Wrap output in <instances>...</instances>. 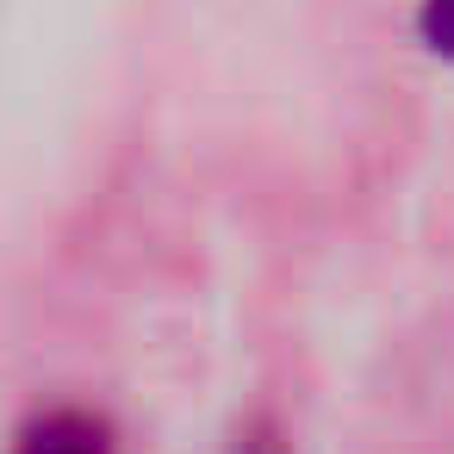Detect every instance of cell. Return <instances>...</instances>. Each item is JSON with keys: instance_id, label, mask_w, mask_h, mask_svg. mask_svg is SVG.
<instances>
[{"instance_id": "cell-1", "label": "cell", "mask_w": 454, "mask_h": 454, "mask_svg": "<svg viewBox=\"0 0 454 454\" xmlns=\"http://www.w3.org/2000/svg\"><path fill=\"white\" fill-rule=\"evenodd\" d=\"M13 454H119V442H113L106 417L75 411V404H57V411H38L20 429Z\"/></svg>"}, {"instance_id": "cell-2", "label": "cell", "mask_w": 454, "mask_h": 454, "mask_svg": "<svg viewBox=\"0 0 454 454\" xmlns=\"http://www.w3.org/2000/svg\"><path fill=\"white\" fill-rule=\"evenodd\" d=\"M423 38L429 51L454 57V0H423Z\"/></svg>"}]
</instances>
